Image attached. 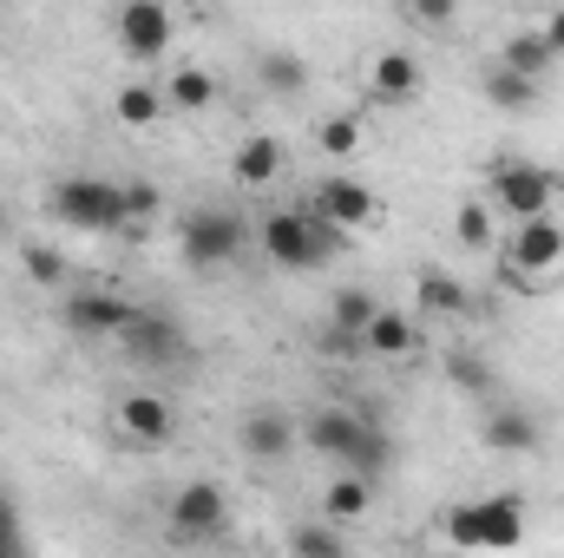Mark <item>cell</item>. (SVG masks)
I'll list each match as a JSON object with an SVG mask.
<instances>
[{
    "label": "cell",
    "mask_w": 564,
    "mask_h": 558,
    "mask_svg": "<svg viewBox=\"0 0 564 558\" xmlns=\"http://www.w3.org/2000/svg\"><path fill=\"white\" fill-rule=\"evenodd\" d=\"M257 244H263V257L276 270H315V264H328V250L315 244V217L308 211H270L263 230H257Z\"/></svg>",
    "instance_id": "obj_7"
},
{
    "label": "cell",
    "mask_w": 564,
    "mask_h": 558,
    "mask_svg": "<svg viewBox=\"0 0 564 558\" xmlns=\"http://www.w3.org/2000/svg\"><path fill=\"white\" fill-rule=\"evenodd\" d=\"M112 112H119V126H132V132H151V126H158L171 106H164V86H144V79H132V86H119Z\"/></svg>",
    "instance_id": "obj_25"
},
{
    "label": "cell",
    "mask_w": 564,
    "mask_h": 558,
    "mask_svg": "<svg viewBox=\"0 0 564 558\" xmlns=\"http://www.w3.org/2000/svg\"><path fill=\"white\" fill-rule=\"evenodd\" d=\"M282 171H289V151H282V139H270V132H257V139H243L230 151V178H237L243 191H270V184H282Z\"/></svg>",
    "instance_id": "obj_16"
},
{
    "label": "cell",
    "mask_w": 564,
    "mask_h": 558,
    "mask_svg": "<svg viewBox=\"0 0 564 558\" xmlns=\"http://www.w3.org/2000/svg\"><path fill=\"white\" fill-rule=\"evenodd\" d=\"M13 546H20V513H13V500L0 493V558L13 552Z\"/></svg>",
    "instance_id": "obj_35"
},
{
    "label": "cell",
    "mask_w": 564,
    "mask_h": 558,
    "mask_svg": "<svg viewBox=\"0 0 564 558\" xmlns=\"http://www.w3.org/2000/svg\"><path fill=\"white\" fill-rule=\"evenodd\" d=\"M308 211H322V217H328V224H341L348 237L381 224V197H375L361 178H322V184H315V197H308Z\"/></svg>",
    "instance_id": "obj_9"
},
{
    "label": "cell",
    "mask_w": 564,
    "mask_h": 558,
    "mask_svg": "<svg viewBox=\"0 0 564 558\" xmlns=\"http://www.w3.org/2000/svg\"><path fill=\"white\" fill-rule=\"evenodd\" d=\"M119 204H126V224H119V237H144V224L164 211V191H158L151 178H132V184H119Z\"/></svg>",
    "instance_id": "obj_27"
},
{
    "label": "cell",
    "mask_w": 564,
    "mask_h": 558,
    "mask_svg": "<svg viewBox=\"0 0 564 558\" xmlns=\"http://www.w3.org/2000/svg\"><path fill=\"white\" fill-rule=\"evenodd\" d=\"M322 513H328L335 526L368 519V513H375V480H368V473H355V466H341V473L328 480V493H322Z\"/></svg>",
    "instance_id": "obj_19"
},
{
    "label": "cell",
    "mask_w": 564,
    "mask_h": 558,
    "mask_svg": "<svg viewBox=\"0 0 564 558\" xmlns=\"http://www.w3.org/2000/svg\"><path fill=\"white\" fill-rule=\"evenodd\" d=\"M539 99H545V86H539V79L512 73L506 60H499V66H486V106H492V112H532Z\"/></svg>",
    "instance_id": "obj_21"
},
{
    "label": "cell",
    "mask_w": 564,
    "mask_h": 558,
    "mask_svg": "<svg viewBox=\"0 0 564 558\" xmlns=\"http://www.w3.org/2000/svg\"><path fill=\"white\" fill-rule=\"evenodd\" d=\"M506 270L512 282H525V289H552L564 282V224H552V211L545 217H519V230L506 237Z\"/></svg>",
    "instance_id": "obj_1"
},
{
    "label": "cell",
    "mask_w": 564,
    "mask_h": 558,
    "mask_svg": "<svg viewBox=\"0 0 564 558\" xmlns=\"http://www.w3.org/2000/svg\"><path fill=\"white\" fill-rule=\"evenodd\" d=\"M421 348V329H414V315H401V309H375L368 315V329H361V355H381V362H408Z\"/></svg>",
    "instance_id": "obj_17"
},
{
    "label": "cell",
    "mask_w": 564,
    "mask_h": 558,
    "mask_svg": "<svg viewBox=\"0 0 564 558\" xmlns=\"http://www.w3.org/2000/svg\"><path fill=\"white\" fill-rule=\"evenodd\" d=\"M408 13H414L421 26H453V20H459V0H408Z\"/></svg>",
    "instance_id": "obj_34"
},
{
    "label": "cell",
    "mask_w": 564,
    "mask_h": 558,
    "mask_svg": "<svg viewBox=\"0 0 564 558\" xmlns=\"http://www.w3.org/2000/svg\"><path fill=\"white\" fill-rule=\"evenodd\" d=\"M230 526V500L217 480H191L171 493V539H217Z\"/></svg>",
    "instance_id": "obj_8"
},
{
    "label": "cell",
    "mask_w": 564,
    "mask_h": 558,
    "mask_svg": "<svg viewBox=\"0 0 564 558\" xmlns=\"http://www.w3.org/2000/svg\"><path fill=\"white\" fill-rule=\"evenodd\" d=\"M545 40H552V53L564 60V0L558 7H545Z\"/></svg>",
    "instance_id": "obj_36"
},
{
    "label": "cell",
    "mask_w": 564,
    "mask_h": 558,
    "mask_svg": "<svg viewBox=\"0 0 564 558\" xmlns=\"http://www.w3.org/2000/svg\"><path fill=\"white\" fill-rule=\"evenodd\" d=\"M139 315V302L132 296H119V289H73L66 302H59V322L73 329V335H86V342H119V329Z\"/></svg>",
    "instance_id": "obj_6"
},
{
    "label": "cell",
    "mask_w": 564,
    "mask_h": 558,
    "mask_svg": "<svg viewBox=\"0 0 564 558\" xmlns=\"http://www.w3.org/2000/svg\"><path fill=\"white\" fill-rule=\"evenodd\" d=\"M446 546H519L525 539V513H519V493H499V500H479V506H453L446 526H440Z\"/></svg>",
    "instance_id": "obj_5"
},
{
    "label": "cell",
    "mask_w": 564,
    "mask_h": 558,
    "mask_svg": "<svg viewBox=\"0 0 564 558\" xmlns=\"http://www.w3.org/2000/svg\"><path fill=\"white\" fill-rule=\"evenodd\" d=\"M164 106H171V112H204V106H217V73H210V66H177V73L164 79Z\"/></svg>",
    "instance_id": "obj_22"
},
{
    "label": "cell",
    "mask_w": 564,
    "mask_h": 558,
    "mask_svg": "<svg viewBox=\"0 0 564 558\" xmlns=\"http://www.w3.org/2000/svg\"><path fill=\"white\" fill-rule=\"evenodd\" d=\"M0 230H7V211H0Z\"/></svg>",
    "instance_id": "obj_38"
},
{
    "label": "cell",
    "mask_w": 564,
    "mask_h": 558,
    "mask_svg": "<svg viewBox=\"0 0 564 558\" xmlns=\"http://www.w3.org/2000/svg\"><path fill=\"white\" fill-rule=\"evenodd\" d=\"M421 86H426V73H421L414 53H401V46L375 53V66H368V99H375V106H414Z\"/></svg>",
    "instance_id": "obj_12"
},
{
    "label": "cell",
    "mask_w": 564,
    "mask_h": 558,
    "mask_svg": "<svg viewBox=\"0 0 564 558\" xmlns=\"http://www.w3.org/2000/svg\"><path fill=\"white\" fill-rule=\"evenodd\" d=\"M171 33H177V20H171L164 0H126L119 7V46H126V60H164Z\"/></svg>",
    "instance_id": "obj_10"
},
{
    "label": "cell",
    "mask_w": 564,
    "mask_h": 558,
    "mask_svg": "<svg viewBox=\"0 0 564 558\" xmlns=\"http://www.w3.org/2000/svg\"><path fill=\"white\" fill-rule=\"evenodd\" d=\"M119 342H126V355H132V362H144V368L184 362V329H177L171 315H151V309H139V315L119 329Z\"/></svg>",
    "instance_id": "obj_11"
},
{
    "label": "cell",
    "mask_w": 564,
    "mask_h": 558,
    "mask_svg": "<svg viewBox=\"0 0 564 558\" xmlns=\"http://www.w3.org/2000/svg\"><path fill=\"white\" fill-rule=\"evenodd\" d=\"M499 60L512 66V73H525V79H552V66H558V53H552V40H545V26H525V33H506V46H499Z\"/></svg>",
    "instance_id": "obj_20"
},
{
    "label": "cell",
    "mask_w": 564,
    "mask_h": 558,
    "mask_svg": "<svg viewBox=\"0 0 564 558\" xmlns=\"http://www.w3.org/2000/svg\"><path fill=\"white\" fill-rule=\"evenodd\" d=\"M479 440H486L492 453H539V447H545V427L525 415V408L499 401V408L486 415V427H479Z\"/></svg>",
    "instance_id": "obj_18"
},
{
    "label": "cell",
    "mask_w": 564,
    "mask_h": 558,
    "mask_svg": "<svg viewBox=\"0 0 564 558\" xmlns=\"http://www.w3.org/2000/svg\"><path fill=\"white\" fill-rule=\"evenodd\" d=\"M375 309H381V302H375L361 282H348V289H335V302H328V322H335V329H348V335H361Z\"/></svg>",
    "instance_id": "obj_30"
},
{
    "label": "cell",
    "mask_w": 564,
    "mask_h": 558,
    "mask_svg": "<svg viewBox=\"0 0 564 558\" xmlns=\"http://www.w3.org/2000/svg\"><path fill=\"white\" fill-rule=\"evenodd\" d=\"M257 79H263L270 93H289V99H295V93H308V60L289 53V46H263V53H257Z\"/></svg>",
    "instance_id": "obj_24"
},
{
    "label": "cell",
    "mask_w": 564,
    "mask_h": 558,
    "mask_svg": "<svg viewBox=\"0 0 564 558\" xmlns=\"http://www.w3.org/2000/svg\"><path fill=\"white\" fill-rule=\"evenodd\" d=\"M243 244H250V230H243V217L230 204H197L177 224V250H184L191 270H224V264H237Z\"/></svg>",
    "instance_id": "obj_2"
},
{
    "label": "cell",
    "mask_w": 564,
    "mask_h": 558,
    "mask_svg": "<svg viewBox=\"0 0 564 558\" xmlns=\"http://www.w3.org/2000/svg\"><path fill=\"white\" fill-rule=\"evenodd\" d=\"M453 237H459V250H492V244H499V230H492V204H486V197L459 204V217H453Z\"/></svg>",
    "instance_id": "obj_28"
},
{
    "label": "cell",
    "mask_w": 564,
    "mask_h": 558,
    "mask_svg": "<svg viewBox=\"0 0 564 558\" xmlns=\"http://www.w3.org/2000/svg\"><path fill=\"white\" fill-rule=\"evenodd\" d=\"M46 211L59 224H73V230H106V237H119V224H126L119 184H106V178H59L53 197H46Z\"/></svg>",
    "instance_id": "obj_4"
},
{
    "label": "cell",
    "mask_w": 564,
    "mask_h": 558,
    "mask_svg": "<svg viewBox=\"0 0 564 558\" xmlns=\"http://www.w3.org/2000/svg\"><path fill=\"white\" fill-rule=\"evenodd\" d=\"M446 382L459 395H473V401H492V388H499V375H492V362L479 348H446Z\"/></svg>",
    "instance_id": "obj_23"
},
{
    "label": "cell",
    "mask_w": 564,
    "mask_h": 558,
    "mask_svg": "<svg viewBox=\"0 0 564 558\" xmlns=\"http://www.w3.org/2000/svg\"><path fill=\"white\" fill-rule=\"evenodd\" d=\"M361 427H368V415H355V408H341V401H335V408H315V415L302 420V447H308V453H328V460L341 466V460L355 453Z\"/></svg>",
    "instance_id": "obj_13"
},
{
    "label": "cell",
    "mask_w": 564,
    "mask_h": 558,
    "mask_svg": "<svg viewBox=\"0 0 564 558\" xmlns=\"http://www.w3.org/2000/svg\"><path fill=\"white\" fill-rule=\"evenodd\" d=\"M20 270H26V282H40V289H59L66 282V257L53 244H20Z\"/></svg>",
    "instance_id": "obj_32"
},
{
    "label": "cell",
    "mask_w": 564,
    "mask_h": 558,
    "mask_svg": "<svg viewBox=\"0 0 564 558\" xmlns=\"http://www.w3.org/2000/svg\"><path fill=\"white\" fill-rule=\"evenodd\" d=\"M315 144H322V158H355V151H361V119H355V112L322 119V126H315Z\"/></svg>",
    "instance_id": "obj_31"
},
{
    "label": "cell",
    "mask_w": 564,
    "mask_h": 558,
    "mask_svg": "<svg viewBox=\"0 0 564 558\" xmlns=\"http://www.w3.org/2000/svg\"><path fill=\"white\" fill-rule=\"evenodd\" d=\"M341 466H355V473H368V480H381V473L394 466V440H388V433H381V427L368 420V427H361V440H355V453H348Z\"/></svg>",
    "instance_id": "obj_29"
},
{
    "label": "cell",
    "mask_w": 564,
    "mask_h": 558,
    "mask_svg": "<svg viewBox=\"0 0 564 558\" xmlns=\"http://www.w3.org/2000/svg\"><path fill=\"white\" fill-rule=\"evenodd\" d=\"M119 433L139 440V447H164V440H177V408L164 395H126L119 401Z\"/></svg>",
    "instance_id": "obj_15"
},
{
    "label": "cell",
    "mask_w": 564,
    "mask_h": 558,
    "mask_svg": "<svg viewBox=\"0 0 564 558\" xmlns=\"http://www.w3.org/2000/svg\"><path fill=\"white\" fill-rule=\"evenodd\" d=\"M414 302L426 315H466V282L446 277V270H421L414 277Z\"/></svg>",
    "instance_id": "obj_26"
},
{
    "label": "cell",
    "mask_w": 564,
    "mask_h": 558,
    "mask_svg": "<svg viewBox=\"0 0 564 558\" xmlns=\"http://www.w3.org/2000/svg\"><path fill=\"white\" fill-rule=\"evenodd\" d=\"M341 546H348V539H341L335 519H328V526H295V533H289V552L295 558H341Z\"/></svg>",
    "instance_id": "obj_33"
},
{
    "label": "cell",
    "mask_w": 564,
    "mask_h": 558,
    "mask_svg": "<svg viewBox=\"0 0 564 558\" xmlns=\"http://www.w3.org/2000/svg\"><path fill=\"white\" fill-rule=\"evenodd\" d=\"M532 7H558V0H532Z\"/></svg>",
    "instance_id": "obj_37"
},
{
    "label": "cell",
    "mask_w": 564,
    "mask_h": 558,
    "mask_svg": "<svg viewBox=\"0 0 564 558\" xmlns=\"http://www.w3.org/2000/svg\"><path fill=\"white\" fill-rule=\"evenodd\" d=\"M486 197H492V211H506V217H545L552 197H558V171H545V164H532V158H499V164L486 171Z\"/></svg>",
    "instance_id": "obj_3"
},
{
    "label": "cell",
    "mask_w": 564,
    "mask_h": 558,
    "mask_svg": "<svg viewBox=\"0 0 564 558\" xmlns=\"http://www.w3.org/2000/svg\"><path fill=\"white\" fill-rule=\"evenodd\" d=\"M295 440H302V427L282 415V408H250L243 415V453L257 460V466H276L295 453Z\"/></svg>",
    "instance_id": "obj_14"
}]
</instances>
